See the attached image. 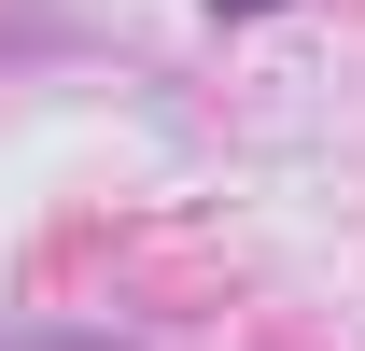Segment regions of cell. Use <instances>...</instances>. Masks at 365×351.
<instances>
[{"label":"cell","instance_id":"6da1fadb","mask_svg":"<svg viewBox=\"0 0 365 351\" xmlns=\"http://www.w3.org/2000/svg\"><path fill=\"white\" fill-rule=\"evenodd\" d=\"M0 351H127V337H0Z\"/></svg>","mask_w":365,"mask_h":351},{"label":"cell","instance_id":"7a4b0ae2","mask_svg":"<svg viewBox=\"0 0 365 351\" xmlns=\"http://www.w3.org/2000/svg\"><path fill=\"white\" fill-rule=\"evenodd\" d=\"M211 14H267V0H211Z\"/></svg>","mask_w":365,"mask_h":351}]
</instances>
